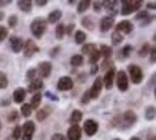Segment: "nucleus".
<instances>
[{"instance_id": "obj_26", "label": "nucleus", "mask_w": 156, "mask_h": 140, "mask_svg": "<svg viewBox=\"0 0 156 140\" xmlns=\"http://www.w3.org/2000/svg\"><path fill=\"white\" fill-rule=\"evenodd\" d=\"M82 26H83V27H86L87 30H93V29H95L93 19H92L90 16H86V17H83V19H82Z\"/></svg>"}, {"instance_id": "obj_61", "label": "nucleus", "mask_w": 156, "mask_h": 140, "mask_svg": "<svg viewBox=\"0 0 156 140\" xmlns=\"http://www.w3.org/2000/svg\"><path fill=\"white\" fill-rule=\"evenodd\" d=\"M153 40H156V34H155V36H153Z\"/></svg>"}, {"instance_id": "obj_12", "label": "nucleus", "mask_w": 156, "mask_h": 140, "mask_svg": "<svg viewBox=\"0 0 156 140\" xmlns=\"http://www.w3.org/2000/svg\"><path fill=\"white\" fill-rule=\"evenodd\" d=\"M133 24L132 22H129V20H122L120 23L116 24V32L122 33V34H129V33L133 32Z\"/></svg>"}, {"instance_id": "obj_11", "label": "nucleus", "mask_w": 156, "mask_h": 140, "mask_svg": "<svg viewBox=\"0 0 156 140\" xmlns=\"http://www.w3.org/2000/svg\"><path fill=\"white\" fill-rule=\"evenodd\" d=\"M73 87V80L69 77V76H63L57 80V89L60 92H67Z\"/></svg>"}, {"instance_id": "obj_38", "label": "nucleus", "mask_w": 156, "mask_h": 140, "mask_svg": "<svg viewBox=\"0 0 156 140\" xmlns=\"http://www.w3.org/2000/svg\"><path fill=\"white\" fill-rule=\"evenodd\" d=\"M99 59H100V51L96 50V51H93V53L89 56V63L93 66V65H96V63H98V60H99Z\"/></svg>"}, {"instance_id": "obj_18", "label": "nucleus", "mask_w": 156, "mask_h": 140, "mask_svg": "<svg viewBox=\"0 0 156 140\" xmlns=\"http://www.w3.org/2000/svg\"><path fill=\"white\" fill-rule=\"evenodd\" d=\"M42 87H43V80L36 77V79L32 80L30 84H29V92H30V93H39V90H42Z\"/></svg>"}, {"instance_id": "obj_33", "label": "nucleus", "mask_w": 156, "mask_h": 140, "mask_svg": "<svg viewBox=\"0 0 156 140\" xmlns=\"http://www.w3.org/2000/svg\"><path fill=\"white\" fill-rule=\"evenodd\" d=\"M122 42H123V34L115 30V32L112 33V43H113L115 46H118V44H120Z\"/></svg>"}, {"instance_id": "obj_29", "label": "nucleus", "mask_w": 156, "mask_h": 140, "mask_svg": "<svg viewBox=\"0 0 156 140\" xmlns=\"http://www.w3.org/2000/svg\"><path fill=\"white\" fill-rule=\"evenodd\" d=\"M96 50H98V47H96L95 44H92V43H89V44H83V46H82V53H85V54H87V56H90V54Z\"/></svg>"}, {"instance_id": "obj_42", "label": "nucleus", "mask_w": 156, "mask_h": 140, "mask_svg": "<svg viewBox=\"0 0 156 140\" xmlns=\"http://www.w3.org/2000/svg\"><path fill=\"white\" fill-rule=\"evenodd\" d=\"M7 36H9V30H7V27H5V26H0V43L3 42Z\"/></svg>"}, {"instance_id": "obj_59", "label": "nucleus", "mask_w": 156, "mask_h": 140, "mask_svg": "<svg viewBox=\"0 0 156 140\" xmlns=\"http://www.w3.org/2000/svg\"><path fill=\"white\" fill-rule=\"evenodd\" d=\"M129 140H140V139H139V137H130Z\"/></svg>"}, {"instance_id": "obj_37", "label": "nucleus", "mask_w": 156, "mask_h": 140, "mask_svg": "<svg viewBox=\"0 0 156 140\" xmlns=\"http://www.w3.org/2000/svg\"><path fill=\"white\" fill-rule=\"evenodd\" d=\"M7 84H9V79H7L6 73L0 72V90H2V89H6V87H7Z\"/></svg>"}, {"instance_id": "obj_63", "label": "nucleus", "mask_w": 156, "mask_h": 140, "mask_svg": "<svg viewBox=\"0 0 156 140\" xmlns=\"http://www.w3.org/2000/svg\"><path fill=\"white\" fill-rule=\"evenodd\" d=\"M0 127H2V121H0Z\"/></svg>"}, {"instance_id": "obj_14", "label": "nucleus", "mask_w": 156, "mask_h": 140, "mask_svg": "<svg viewBox=\"0 0 156 140\" xmlns=\"http://www.w3.org/2000/svg\"><path fill=\"white\" fill-rule=\"evenodd\" d=\"M82 139V129L79 124H72L67 130V140H80Z\"/></svg>"}, {"instance_id": "obj_53", "label": "nucleus", "mask_w": 156, "mask_h": 140, "mask_svg": "<svg viewBox=\"0 0 156 140\" xmlns=\"http://www.w3.org/2000/svg\"><path fill=\"white\" fill-rule=\"evenodd\" d=\"M48 5V0H36V6H39V7H40V6H46Z\"/></svg>"}, {"instance_id": "obj_57", "label": "nucleus", "mask_w": 156, "mask_h": 140, "mask_svg": "<svg viewBox=\"0 0 156 140\" xmlns=\"http://www.w3.org/2000/svg\"><path fill=\"white\" fill-rule=\"evenodd\" d=\"M147 140H156V135H149Z\"/></svg>"}, {"instance_id": "obj_45", "label": "nucleus", "mask_w": 156, "mask_h": 140, "mask_svg": "<svg viewBox=\"0 0 156 140\" xmlns=\"http://www.w3.org/2000/svg\"><path fill=\"white\" fill-rule=\"evenodd\" d=\"M7 22H9V27H14V26L17 24V16H16V14H12Z\"/></svg>"}, {"instance_id": "obj_56", "label": "nucleus", "mask_w": 156, "mask_h": 140, "mask_svg": "<svg viewBox=\"0 0 156 140\" xmlns=\"http://www.w3.org/2000/svg\"><path fill=\"white\" fill-rule=\"evenodd\" d=\"M7 5H10V0H0V7H5Z\"/></svg>"}, {"instance_id": "obj_2", "label": "nucleus", "mask_w": 156, "mask_h": 140, "mask_svg": "<svg viewBox=\"0 0 156 140\" xmlns=\"http://www.w3.org/2000/svg\"><path fill=\"white\" fill-rule=\"evenodd\" d=\"M46 29H48V22H46V19H43V17H36L32 22V24H30L32 34L36 39L42 37L43 34H44V32H46Z\"/></svg>"}, {"instance_id": "obj_23", "label": "nucleus", "mask_w": 156, "mask_h": 140, "mask_svg": "<svg viewBox=\"0 0 156 140\" xmlns=\"http://www.w3.org/2000/svg\"><path fill=\"white\" fill-rule=\"evenodd\" d=\"M99 51H100V57H103L105 60H109V59L112 57V53H113V51H112V47L106 46V44H102Z\"/></svg>"}, {"instance_id": "obj_51", "label": "nucleus", "mask_w": 156, "mask_h": 140, "mask_svg": "<svg viewBox=\"0 0 156 140\" xmlns=\"http://www.w3.org/2000/svg\"><path fill=\"white\" fill-rule=\"evenodd\" d=\"M59 51H60V47H59V46H56V47H55V49H53L52 51H50V56H52V57H56V56H57V53H59Z\"/></svg>"}, {"instance_id": "obj_49", "label": "nucleus", "mask_w": 156, "mask_h": 140, "mask_svg": "<svg viewBox=\"0 0 156 140\" xmlns=\"http://www.w3.org/2000/svg\"><path fill=\"white\" fill-rule=\"evenodd\" d=\"M52 140H67V139L62 135V133H56V135L52 136Z\"/></svg>"}, {"instance_id": "obj_55", "label": "nucleus", "mask_w": 156, "mask_h": 140, "mask_svg": "<svg viewBox=\"0 0 156 140\" xmlns=\"http://www.w3.org/2000/svg\"><path fill=\"white\" fill-rule=\"evenodd\" d=\"M46 96H48V97H50V99H52V100H55V102H56V100H59V99H57V96H56V94L50 93V92H46Z\"/></svg>"}, {"instance_id": "obj_35", "label": "nucleus", "mask_w": 156, "mask_h": 140, "mask_svg": "<svg viewBox=\"0 0 156 140\" xmlns=\"http://www.w3.org/2000/svg\"><path fill=\"white\" fill-rule=\"evenodd\" d=\"M66 34V26L65 24L59 23L56 26V37L57 39H63V36Z\"/></svg>"}, {"instance_id": "obj_39", "label": "nucleus", "mask_w": 156, "mask_h": 140, "mask_svg": "<svg viewBox=\"0 0 156 140\" xmlns=\"http://www.w3.org/2000/svg\"><path fill=\"white\" fill-rule=\"evenodd\" d=\"M147 16H149V13H147V10H139L136 13V20L140 23V22H143V20L146 19Z\"/></svg>"}, {"instance_id": "obj_52", "label": "nucleus", "mask_w": 156, "mask_h": 140, "mask_svg": "<svg viewBox=\"0 0 156 140\" xmlns=\"http://www.w3.org/2000/svg\"><path fill=\"white\" fill-rule=\"evenodd\" d=\"M73 30H75V24L72 23V24H69L66 27V34H72L73 33Z\"/></svg>"}, {"instance_id": "obj_32", "label": "nucleus", "mask_w": 156, "mask_h": 140, "mask_svg": "<svg viewBox=\"0 0 156 140\" xmlns=\"http://www.w3.org/2000/svg\"><path fill=\"white\" fill-rule=\"evenodd\" d=\"M75 42L77 43V44H83V43L86 42V33L82 32V30H77L75 34Z\"/></svg>"}, {"instance_id": "obj_5", "label": "nucleus", "mask_w": 156, "mask_h": 140, "mask_svg": "<svg viewBox=\"0 0 156 140\" xmlns=\"http://www.w3.org/2000/svg\"><path fill=\"white\" fill-rule=\"evenodd\" d=\"M115 80H116V86H118L119 92H128L129 89V77L128 73L125 70H119L116 72V76H115Z\"/></svg>"}, {"instance_id": "obj_30", "label": "nucleus", "mask_w": 156, "mask_h": 140, "mask_svg": "<svg viewBox=\"0 0 156 140\" xmlns=\"http://www.w3.org/2000/svg\"><path fill=\"white\" fill-rule=\"evenodd\" d=\"M90 5H92V3H90L89 0H83V2H79V3H77V13H85L86 10L90 7Z\"/></svg>"}, {"instance_id": "obj_34", "label": "nucleus", "mask_w": 156, "mask_h": 140, "mask_svg": "<svg viewBox=\"0 0 156 140\" xmlns=\"http://www.w3.org/2000/svg\"><path fill=\"white\" fill-rule=\"evenodd\" d=\"M149 51H151V44H149V43H145V44L139 49L137 54L140 57H146V56H149Z\"/></svg>"}, {"instance_id": "obj_22", "label": "nucleus", "mask_w": 156, "mask_h": 140, "mask_svg": "<svg viewBox=\"0 0 156 140\" xmlns=\"http://www.w3.org/2000/svg\"><path fill=\"white\" fill-rule=\"evenodd\" d=\"M52 113V109L49 107V106H44L43 109H40V110H37V113H36V119H37L39 121H43L44 119H48V116Z\"/></svg>"}, {"instance_id": "obj_9", "label": "nucleus", "mask_w": 156, "mask_h": 140, "mask_svg": "<svg viewBox=\"0 0 156 140\" xmlns=\"http://www.w3.org/2000/svg\"><path fill=\"white\" fill-rule=\"evenodd\" d=\"M99 130V123L93 119H87V120L83 123V131H85L87 136H95Z\"/></svg>"}, {"instance_id": "obj_6", "label": "nucleus", "mask_w": 156, "mask_h": 140, "mask_svg": "<svg viewBox=\"0 0 156 140\" xmlns=\"http://www.w3.org/2000/svg\"><path fill=\"white\" fill-rule=\"evenodd\" d=\"M102 89H103V80H102V77H96L95 82H93V84H92V87H90V90H89L90 100H92V99H98V97H99V94H100V92H102Z\"/></svg>"}, {"instance_id": "obj_46", "label": "nucleus", "mask_w": 156, "mask_h": 140, "mask_svg": "<svg viewBox=\"0 0 156 140\" xmlns=\"http://www.w3.org/2000/svg\"><path fill=\"white\" fill-rule=\"evenodd\" d=\"M153 20H156V16H147V17L143 20V22H140V26H142V27H143V26H147V24L152 23Z\"/></svg>"}, {"instance_id": "obj_31", "label": "nucleus", "mask_w": 156, "mask_h": 140, "mask_svg": "<svg viewBox=\"0 0 156 140\" xmlns=\"http://www.w3.org/2000/svg\"><path fill=\"white\" fill-rule=\"evenodd\" d=\"M40 102H42V94H40V93H34L33 97H32V102H30L32 109H37L39 106H40Z\"/></svg>"}, {"instance_id": "obj_8", "label": "nucleus", "mask_w": 156, "mask_h": 140, "mask_svg": "<svg viewBox=\"0 0 156 140\" xmlns=\"http://www.w3.org/2000/svg\"><path fill=\"white\" fill-rule=\"evenodd\" d=\"M115 76H116V70H115V67H110L109 70H106L103 79H102V80H103V87H105V89L110 90L112 87H113Z\"/></svg>"}, {"instance_id": "obj_1", "label": "nucleus", "mask_w": 156, "mask_h": 140, "mask_svg": "<svg viewBox=\"0 0 156 140\" xmlns=\"http://www.w3.org/2000/svg\"><path fill=\"white\" fill-rule=\"evenodd\" d=\"M142 2L140 0H123L122 3H120V13L123 14V16H129V14L132 13H136V12H139L140 10V7H142Z\"/></svg>"}, {"instance_id": "obj_7", "label": "nucleus", "mask_w": 156, "mask_h": 140, "mask_svg": "<svg viewBox=\"0 0 156 140\" xmlns=\"http://www.w3.org/2000/svg\"><path fill=\"white\" fill-rule=\"evenodd\" d=\"M34 129H36V126H34L33 121H26L23 124V127H22V140H32L33 139V135H34Z\"/></svg>"}, {"instance_id": "obj_16", "label": "nucleus", "mask_w": 156, "mask_h": 140, "mask_svg": "<svg viewBox=\"0 0 156 140\" xmlns=\"http://www.w3.org/2000/svg\"><path fill=\"white\" fill-rule=\"evenodd\" d=\"M100 30L103 33H106V32H109L110 29L115 26V17H110V16H105L103 19L100 20Z\"/></svg>"}, {"instance_id": "obj_20", "label": "nucleus", "mask_w": 156, "mask_h": 140, "mask_svg": "<svg viewBox=\"0 0 156 140\" xmlns=\"http://www.w3.org/2000/svg\"><path fill=\"white\" fill-rule=\"evenodd\" d=\"M62 19V12L59 9H56V10H53V12H50L49 13V16H48V23H52V24H55V23H57L59 20Z\"/></svg>"}, {"instance_id": "obj_40", "label": "nucleus", "mask_w": 156, "mask_h": 140, "mask_svg": "<svg viewBox=\"0 0 156 140\" xmlns=\"http://www.w3.org/2000/svg\"><path fill=\"white\" fill-rule=\"evenodd\" d=\"M12 137H13V140H19V139H22V127H20V126H16V127H14Z\"/></svg>"}, {"instance_id": "obj_19", "label": "nucleus", "mask_w": 156, "mask_h": 140, "mask_svg": "<svg viewBox=\"0 0 156 140\" xmlns=\"http://www.w3.org/2000/svg\"><path fill=\"white\" fill-rule=\"evenodd\" d=\"M24 99H26V90H24V89L19 87V89H16L13 92V102L14 103H19V104H22V103L24 102Z\"/></svg>"}, {"instance_id": "obj_15", "label": "nucleus", "mask_w": 156, "mask_h": 140, "mask_svg": "<svg viewBox=\"0 0 156 140\" xmlns=\"http://www.w3.org/2000/svg\"><path fill=\"white\" fill-rule=\"evenodd\" d=\"M37 72L42 77L48 79L49 76H50V73H52V63H49V61H40L37 67Z\"/></svg>"}, {"instance_id": "obj_27", "label": "nucleus", "mask_w": 156, "mask_h": 140, "mask_svg": "<svg viewBox=\"0 0 156 140\" xmlns=\"http://www.w3.org/2000/svg\"><path fill=\"white\" fill-rule=\"evenodd\" d=\"M132 50H133V47L130 46V44H126V46L123 47L122 50H120V54H119V59H128L129 56H130V53H132Z\"/></svg>"}, {"instance_id": "obj_43", "label": "nucleus", "mask_w": 156, "mask_h": 140, "mask_svg": "<svg viewBox=\"0 0 156 140\" xmlns=\"http://www.w3.org/2000/svg\"><path fill=\"white\" fill-rule=\"evenodd\" d=\"M36 75H37V70H36V69H30V70H27L26 77H27L29 80H34V79H36Z\"/></svg>"}, {"instance_id": "obj_21", "label": "nucleus", "mask_w": 156, "mask_h": 140, "mask_svg": "<svg viewBox=\"0 0 156 140\" xmlns=\"http://www.w3.org/2000/svg\"><path fill=\"white\" fill-rule=\"evenodd\" d=\"M32 6H33V3L30 0H19L17 2V7L24 13H30L32 12Z\"/></svg>"}, {"instance_id": "obj_44", "label": "nucleus", "mask_w": 156, "mask_h": 140, "mask_svg": "<svg viewBox=\"0 0 156 140\" xmlns=\"http://www.w3.org/2000/svg\"><path fill=\"white\" fill-rule=\"evenodd\" d=\"M102 7H103V2H93V10L96 13H100Z\"/></svg>"}, {"instance_id": "obj_60", "label": "nucleus", "mask_w": 156, "mask_h": 140, "mask_svg": "<svg viewBox=\"0 0 156 140\" xmlns=\"http://www.w3.org/2000/svg\"><path fill=\"white\" fill-rule=\"evenodd\" d=\"M153 93H155V97H156V84H155V90H153Z\"/></svg>"}, {"instance_id": "obj_41", "label": "nucleus", "mask_w": 156, "mask_h": 140, "mask_svg": "<svg viewBox=\"0 0 156 140\" xmlns=\"http://www.w3.org/2000/svg\"><path fill=\"white\" fill-rule=\"evenodd\" d=\"M149 61H151L152 65L156 63V46L151 47V51H149Z\"/></svg>"}, {"instance_id": "obj_4", "label": "nucleus", "mask_w": 156, "mask_h": 140, "mask_svg": "<svg viewBox=\"0 0 156 140\" xmlns=\"http://www.w3.org/2000/svg\"><path fill=\"white\" fill-rule=\"evenodd\" d=\"M128 77L132 80V83L139 84L143 80V72L137 65H129L128 66Z\"/></svg>"}, {"instance_id": "obj_47", "label": "nucleus", "mask_w": 156, "mask_h": 140, "mask_svg": "<svg viewBox=\"0 0 156 140\" xmlns=\"http://www.w3.org/2000/svg\"><path fill=\"white\" fill-rule=\"evenodd\" d=\"M17 117H19V114H17V112L16 110H13V112H10V114H9V121H16L17 120Z\"/></svg>"}, {"instance_id": "obj_3", "label": "nucleus", "mask_w": 156, "mask_h": 140, "mask_svg": "<svg viewBox=\"0 0 156 140\" xmlns=\"http://www.w3.org/2000/svg\"><path fill=\"white\" fill-rule=\"evenodd\" d=\"M137 121V116L136 113L133 112V110H126V112L122 114L120 117V121H119L116 126L120 127V129H129V127H132L135 123Z\"/></svg>"}, {"instance_id": "obj_58", "label": "nucleus", "mask_w": 156, "mask_h": 140, "mask_svg": "<svg viewBox=\"0 0 156 140\" xmlns=\"http://www.w3.org/2000/svg\"><path fill=\"white\" fill-rule=\"evenodd\" d=\"M5 19V13H3V12H0V20H3Z\"/></svg>"}, {"instance_id": "obj_17", "label": "nucleus", "mask_w": 156, "mask_h": 140, "mask_svg": "<svg viewBox=\"0 0 156 140\" xmlns=\"http://www.w3.org/2000/svg\"><path fill=\"white\" fill-rule=\"evenodd\" d=\"M118 6H119L118 2H103V7L108 10V13L110 17H115V16L119 13Z\"/></svg>"}, {"instance_id": "obj_28", "label": "nucleus", "mask_w": 156, "mask_h": 140, "mask_svg": "<svg viewBox=\"0 0 156 140\" xmlns=\"http://www.w3.org/2000/svg\"><path fill=\"white\" fill-rule=\"evenodd\" d=\"M70 65L73 67H79V66L83 65V56L82 54H75V56L70 57Z\"/></svg>"}, {"instance_id": "obj_54", "label": "nucleus", "mask_w": 156, "mask_h": 140, "mask_svg": "<svg viewBox=\"0 0 156 140\" xmlns=\"http://www.w3.org/2000/svg\"><path fill=\"white\" fill-rule=\"evenodd\" d=\"M98 70H99V66L93 65L92 66V70H90V75H96V73H98Z\"/></svg>"}, {"instance_id": "obj_50", "label": "nucleus", "mask_w": 156, "mask_h": 140, "mask_svg": "<svg viewBox=\"0 0 156 140\" xmlns=\"http://www.w3.org/2000/svg\"><path fill=\"white\" fill-rule=\"evenodd\" d=\"M146 7L149 10H156V2H147V3H146Z\"/></svg>"}, {"instance_id": "obj_48", "label": "nucleus", "mask_w": 156, "mask_h": 140, "mask_svg": "<svg viewBox=\"0 0 156 140\" xmlns=\"http://www.w3.org/2000/svg\"><path fill=\"white\" fill-rule=\"evenodd\" d=\"M90 102V97H89V92H86L83 96H82V100H80V103L82 104H87V103Z\"/></svg>"}, {"instance_id": "obj_36", "label": "nucleus", "mask_w": 156, "mask_h": 140, "mask_svg": "<svg viewBox=\"0 0 156 140\" xmlns=\"http://www.w3.org/2000/svg\"><path fill=\"white\" fill-rule=\"evenodd\" d=\"M20 110H22V116H23V117H29L30 114H32V110H33V109H32V106H30V104H27V103H23Z\"/></svg>"}, {"instance_id": "obj_25", "label": "nucleus", "mask_w": 156, "mask_h": 140, "mask_svg": "<svg viewBox=\"0 0 156 140\" xmlns=\"http://www.w3.org/2000/svg\"><path fill=\"white\" fill-rule=\"evenodd\" d=\"M156 117V107L155 106H147L145 109V119L146 120H155Z\"/></svg>"}, {"instance_id": "obj_62", "label": "nucleus", "mask_w": 156, "mask_h": 140, "mask_svg": "<svg viewBox=\"0 0 156 140\" xmlns=\"http://www.w3.org/2000/svg\"><path fill=\"white\" fill-rule=\"evenodd\" d=\"M113 140H122V139H113Z\"/></svg>"}, {"instance_id": "obj_24", "label": "nucleus", "mask_w": 156, "mask_h": 140, "mask_svg": "<svg viewBox=\"0 0 156 140\" xmlns=\"http://www.w3.org/2000/svg\"><path fill=\"white\" fill-rule=\"evenodd\" d=\"M82 117H83V113H82L80 110H73L72 114H70L69 121H70L72 124H77L79 121H82Z\"/></svg>"}, {"instance_id": "obj_10", "label": "nucleus", "mask_w": 156, "mask_h": 140, "mask_svg": "<svg viewBox=\"0 0 156 140\" xmlns=\"http://www.w3.org/2000/svg\"><path fill=\"white\" fill-rule=\"evenodd\" d=\"M23 51H24V53H23L24 57H32L34 53H37V51H39V46L33 42V40H32V39H29V40H26V42H24Z\"/></svg>"}, {"instance_id": "obj_13", "label": "nucleus", "mask_w": 156, "mask_h": 140, "mask_svg": "<svg viewBox=\"0 0 156 140\" xmlns=\"http://www.w3.org/2000/svg\"><path fill=\"white\" fill-rule=\"evenodd\" d=\"M23 46H24V40L19 36H12L10 37V47L14 53H20L23 50Z\"/></svg>"}]
</instances>
